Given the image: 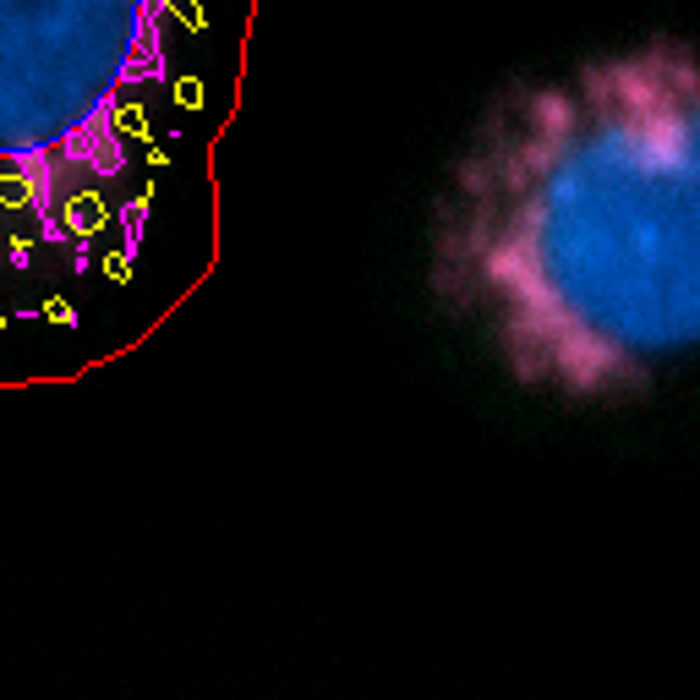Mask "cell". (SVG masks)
<instances>
[{
	"mask_svg": "<svg viewBox=\"0 0 700 700\" xmlns=\"http://www.w3.org/2000/svg\"><path fill=\"white\" fill-rule=\"evenodd\" d=\"M427 285L558 400L657 383L700 340V61L679 33L515 83L449 159Z\"/></svg>",
	"mask_w": 700,
	"mask_h": 700,
	"instance_id": "cell-1",
	"label": "cell"
},
{
	"mask_svg": "<svg viewBox=\"0 0 700 700\" xmlns=\"http://www.w3.org/2000/svg\"><path fill=\"white\" fill-rule=\"evenodd\" d=\"M181 0H0V274H83L132 230L148 99Z\"/></svg>",
	"mask_w": 700,
	"mask_h": 700,
	"instance_id": "cell-2",
	"label": "cell"
}]
</instances>
